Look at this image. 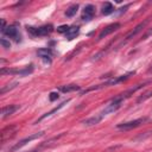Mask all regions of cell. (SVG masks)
Instances as JSON below:
<instances>
[{"instance_id": "cell-24", "label": "cell", "mask_w": 152, "mask_h": 152, "mask_svg": "<svg viewBox=\"0 0 152 152\" xmlns=\"http://www.w3.org/2000/svg\"><path fill=\"white\" fill-rule=\"evenodd\" d=\"M6 28V23H5V19H1V31Z\"/></svg>"}, {"instance_id": "cell-16", "label": "cell", "mask_w": 152, "mask_h": 152, "mask_svg": "<svg viewBox=\"0 0 152 152\" xmlns=\"http://www.w3.org/2000/svg\"><path fill=\"white\" fill-rule=\"evenodd\" d=\"M144 84H145V83H142V84H137L135 87H133V88H131V89H128L127 91H125V93H122V94H120V96H121V97H122V99L125 100V99H127V97H129V96H131V95H132L133 93H135V91H137L138 89H140L141 87H144Z\"/></svg>"}, {"instance_id": "cell-3", "label": "cell", "mask_w": 152, "mask_h": 152, "mask_svg": "<svg viewBox=\"0 0 152 152\" xmlns=\"http://www.w3.org/2000/svg\"><path fill=\"white\" fill-rule=\"evenodd\" d=\"M33 71V65L30 64L27 66H25L24 69H6V68H1L0 70V74L1 75H5V74H8V75H20V76H27L28 74H31Z\"/></svg>"}, {"instance_id": "cell-14", "label": "cell", "mask_w": 152, "mask_h": 152, "mask_svg": "<svg viewBox=\"0 0 152 152\" xmlns=\"http://www.w3.org/2000/svg\"><path fill=\"white\" fill-rule=\"evenodd\" d=\"M78 32H80V27L78 26H70V28L68 30V32L65 33V36H66V38L69 40H72L74 38H76V36L78 34Z\"/></svg>"}, {"instance_id": "cell-13", "label": "cell", "mask_w": 152, "mask_h": 152, "mask_svg": "<svg viewBox=\"0 0 152 152\" xmlns=\"http://www.w3.org/2000/svg\"><path fill=\"white\" fill-rule=\"evenodd\" d=\"M69 101H70V100H66V101H63V102H62L61 104H58L57 107H55V108H53L52 110H50V112H48V113H45L44 115H42V116H40V118H39V119L37 120V122H38V121H42V120H43V119H45V118H49V116H51V115H52L53 113H56V112H58V110H59V109H61L62 107H64V104H66V103H68ZM37 122H36V124H37Z\"/></svg>"}, {"instance_id": "cell-5", "label": "cell", "mask_w": 152, "mask_h": 152, "mask_svg": "<svg viewBox=\"0 0 152 152\" xmlns=\"http://www.w3.org/2000/svg\"><path fill=\"white\" fill-rule=\"evenodd\" d=\"M44 135V132H38V133H34V134H31V135H28V137H26V138H24V139H21L19 142H17L10 151L11 152H14V151H17V150H19V148H21L23 146H25L27 142H30V141H32V140H34V139H38V138H40V137H43Z\"/></svg>"}, {"instance_id": "cell-22", "label": "cell", "mask_w": 152, "mask_h": 152, "mask_svg": "<svg viewBox=\"0 0 152 152\" xmlns=\"http://www.w3.org/2000/svg\"><path fill=\"white\" fill-rule=\"evenodd\" d=\"M0 44H1V45H2V48H5L6 50H8V49L11 48L10 42H8V40H6L5 38H1V39H0Z\"/></svg>"}, {"instance_id": "cell-10", "label": "cell", "mask_w": 152, "mask_h": 152, "mask_svg": "<svg viewBox=\"0 0 152 152\" xmlns=\"http://www.w3.org/2000/svg\"><path fill=\"white\" fill-rule=\"evenodd\" d=\"M103 118H104V115L102 113H100V114H95L94 116H91V118H89V119H87V120H84L82 122L86 126H93V125H97Z\"/></svg>"}, {"instance_id": "cell-7", "label": "cell", "mask_w": 152, "mask_h": 152, "mask_svg": "<svg viewBox=\"0 0 152 152\" xmlns=\"http://www.w3.org/2000/svg\"><path fill=\"white\" fill-rule=\"evenodd\" d=\"M120 23H113V24H110V25H108V26H106L100 33H99V37H97V39L100 40V39H102V38H104V37H107L108 34H110V33H113L114 31H116V30H119L120 28Z\"/></svg>"}, {"instance_id": "cell-11", "label": "cell", "mask_w": 152, "mask_h": 152, "mask_svg": "<svg viewBox=\"0 0 152 152\" xmlns=\"http://www.w3.org/2000/svg\"><path fill=\"white\" fill-rule=\"evenodd\" d=\"M19 109V106L18 104H10V106H6L1 109V116L2 118H6L8 115H12L14 112H17Z\"/></svg>"}, {"instance_id": "cell-17", "label": "cell", "mask_w": 152, "mask_h": 152, "mask_svg": "<svg viewBox=\"0 0 152 152\" xmlns=\"http://www.w3.org/2000/svg\"><path fill=\"white\" fill-rule=\"evenodd\" d=\"M114 11H115V10H114L113 4H110V2H104L103 6H102V10H101V13L104 14V15H108V14L113 13Z\"/></svg>"}, {"instance_id": "cell-15", "label": "cell", "mask_w": 152, "mask_h": 152, "mask_svg": "<svg viewBox=\"0 0 152 152\" xmlns=\"http://www.w3.org/2000/svg\"><path fill=\"white\" fill-rule=\"evenodd\" d=\"M59 91L62 93H70V91H76V90H80V86H76V84H68V86H61L58 88Z\"/></svg>"}, {"instance_id": "cell-2", "label": "cell", "mask_w": 152, "mask_h": 152, "mask_svg": "<svg viewBox=\"0 0 152 152\" xmlns=\"http://www.w3.org/2000/svg\"><path fill=\"white\" fill-rule=\"evenodd\" d=\"M53 30V26L51 24L49 25H44V26H39V27H32V26H27V32L33 36V37H43V36H48L49 33H51Z\"/></svg>"}, {"instance_id": "cell-9", "label": "cell", "mask_w": 152, "mask_h": 152, "mask_svg": "<svg viewBox=\"0 0 152 152\" xmlns=\"http://www.w3.org/2000/svg\"><path fill=\"white\" fill-rule=\"evenodd\" d=\"M147 23H148V19H146L145 21H142V23L138 24V25L134 27V30H132V31L126 36V40H129V39H132L133 37H135V36H137V34H138V33H139V32L145 27V25H146Z\"/></svg>"}, {"instance_id": "cell-4", "label": "cell", "mask_w": 152, "mask_h": 152, "mask_svg": "<svg viewBox=\"0 0 152 152\" xmlns=\"http://www.w3.org/2000/svg\"><path fill=\"white\" fill-rule=\"evenodd\" d=\"M122 102H124V99H122L120 95H118L116 97H114V99L106 106V108H104L101 113H102L103 115H107V114H109V113H113V112L118 110V109L121 107Z\"/></svg>"}, {"instance_id": "cell-12", "label": "cell", "mask_w": 152, "mask_h": 152, "mask_svg": "<svg viewBox=\"0 0 152 152\" xmlns=\"http://www.w3.org/2000/svg\"><path fill=\"white\" fill-rule=\"evenodd\" d=\"M37 55H38L42 59H46V61L49 59V61H51V57H52L53 52H52L51 49L45 48V49H39V50L37 51Z\"/></svg>"}, {"instance_id": "cell-19", "label": "cell", "mask_w": 152, "mask_h": 152, "mask_svg": "<svg viewBox=\"0 0 152 152\" xmlns=\"http://www.w3.org/2000/svg\"><path fill=\"white\" fill-rule=\"evenodd\" d=\"M150 97H152V89H150V90L145 91L142 95H140V96L138 97V100H137V103H141V102L146 101V100L150 99Z\"/></svg>"}, {"instance_id": "cell-1", "label": "cell", "mask_w": 152, "mask_h": 152, "mask_svg": "<svg viewBox=\"0 0 152 152\" xmlns=\"http://www.w3.org/2000/svg\"><path fill=\"white\" fill-rule=\"evenodd\" d=\"M146 121H148V118L144 116V118H139V119H135V120H132V121L118 124L116 125V128L120 129V131H128V129H133V128H137V127L141 126Z\"/></svg>"}, {"instance_id": "cell-8", "label": "cell", "mask_w": 152, "mask_h": 152, "mask_svg": "<svg viewBox=\"0 0 152 152\" xmlns=\"http://www.w3.org/2000/svg\"><path fill=\"white\" fill-rule=\"evenodd\" d=\"M95 14V6L94 5H87L84 8H83V13H82V20L84 21H89L93 19Z\"/></svg>"}, {"instance_id": "cell-18", "label": "cell", "mask_w": 152, "mask_h": 152, "mask_svg": "<svg viewBox=\"0 0 152 152\" xmlns=\"http://www.w3.org/2000/svg\"><path fill=\"white\" fill-rule=\"evenodd\" d=\"M77 11H78V5H77V4L71 5V6L68 7V10H66V12H65V15H66L68 18H72L74 15H76Z\"/></svg>"}, {"instance_id": "cell-25", "label": "cell", "mask_w": 152, "mask_h": 152, "mask_svg": "<svg viewBox=\"0 0 152 152\" xmlns=\"http://www.w3.org/2000/svg\"><path fill=\"white\" fill-rule=\"evenodd\" d=\"M147 74H152V64L150 65V68H148V70H147Z\"/></svg>"}, {"instance_id": "cell-20", "label": "cell", "mask_w": 152, "mask_h": 152, "mask_svg": "<svg viewBox=\"0 0 152 152\" xmlns=\"http://www.w3.org/2000/svg\"><path fill=\"white\" fill-rule=\"evenodd\" d=\"M17 86H18V83H17V82H13V83H8V84H6L5 87H2V88H1V90H0V94H5L6 91H8V90H11V89L15 88Z\"/></svg>"}, {"instance_id": "cell-21", "label": "cell", "mask_w": 152, "mask_h": 152, "mask_svg": "<svg viewBox=\"0 0 152 152\" xmlns=\"http://www.w3.org/2000/svg\"><path fill=\"white\" fill-rule=\"evenodd\" d=\"M69 28H70V26H69V25H61V26H58V27H57V31H58L59 33H66Z\"/></svg>"}, {"instance_id": "cell-6", "label": "cell", "mask_w": 152, "mask_h": 152, "mask_svg": "<svg viewBox=\"0 0 152 152\" xmlns=\"http://www.w3.org/2000/svg\"><path fill=\"white\" fill-rule=\"evenodd\" d=\"M5 36L10 37V38H13L15 42H19L20 40V34H19V30L17 27V25H8L6 26L5 30L1 31Z\"/></svg>"}, {"instance_id": "cell-23", "label": "cell", "mask_w": 152, "mask_h": 152, "mask_svg": "<svg viewBox=\"0 0 152 152\" xmlns=\"http://www.w3.org/2000/svg\"><path fill=\"white\" fill-rule=\"evenodd\" d=\"M58 93H55V91H52V93H50V95H49V99H50V101H55V100H57L58 99Z\"/></svg>"}]
</instances>
